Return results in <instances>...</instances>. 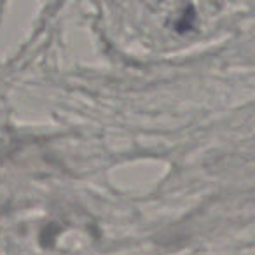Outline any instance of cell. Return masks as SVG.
Returning a JSON list of instances; mask_svg holds the SVG:
<instances>
[{
	"label": "cell",
	"instance_id": "cell-1",
	"mask_svg": "<svg viewBox=\"0 0 255 255\" xmlns=\"http://www.w3.org/2000/svg\"><path fill=\"white\" fill-rule=\"evenodd\" d=\"M192 21H194V14H192V7H189V12L187 14H182L180 16V21L177 23V28L178 32H184V30H189L192 26Z\"/></svg>",
	"mask_w": 255,
	"mask_h": 255
}]
</instances>
